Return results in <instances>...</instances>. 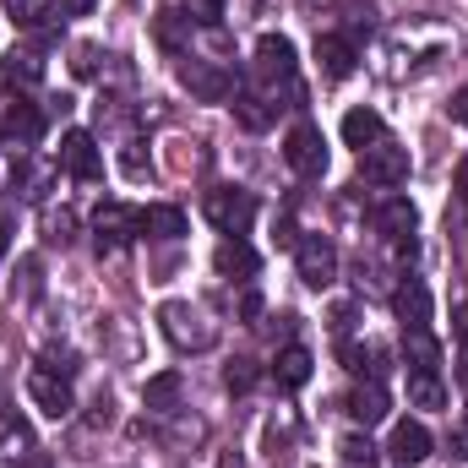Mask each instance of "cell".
<instances>
[{
    "mask_svg": "<svg viewBox=\"0 0 468 468\" xmlns=\"http://www.w3.org/2000/svg\"><path fill=\"white\" fill-rule=\"evenodd\" d=\"M158 322H164V338L175 349H213V338H218V327L207 322V311L191 305V300H169L158 311Z\"/></svg>",
    "mask_w": 468,
    "mask_h": 468,
    "instance_id": "6da1fadb",
    "label": "cell"
},
{
    "mask_svg": "<svg viewBox=\"0 0 468 468\" xmlns=\"http://www.w3.org/2000/svg\"><path fill=\"white\" fill-rule=\"evenodd\" d=\"M207 224H213L218 234H245L250 224H256V197L239 191V186L207 191Z\"/></svg>",
    "mask_w": 468,
    "mask_h": 468,
    "instance_id": "7a4b0ae2",
    "label": "cell"
},
{
    "mask_svg": "<svg viewBox=\"0 0 468 468\" xmlns=\"http://www.w3.org/2000/svg\"><path fill=\"white\" fill-rule=\"evenodd\" d=\"M283 164H289L294 175H305V180H322V175H327V136H322L316 125H294V131L283 136Z\"/></svg>",
    "mask_w": 468,
    "mask_h": 468,
    "instance_id": "3957f363",
    "label": "cell"
},
{
    "mask_svg": "<svg viewBox=\"0 0 468 468\" xmlns=\"http://www.w3.org/2000/svg\"><path fill=\"white\" fill-rule=\"evenodd\" d=\"M27 398H33V409L49 414V420H66V414L77 409L71 381H66L60 370H49V365H33V370H27Z\"/></svg>",
    "mask_w": 468,
    "mask_h": 468,
    "instance_id": "277c9868",
    "label": "cell"
},
{
    "mask_svg": "<svg viewBox=\"0 0 468 468\" xmlns=\"http://www.w3.org/2000/svg\"><path fill=\"white\" fill-rule=\"evenodd\" d=\"M180 88L191 93V99H202V104H229L234 99V77L224 66H213V60H180Z\"/></svg>",
    "mask_w": 468,
    "mask_h": 468,
    "instance_id": "5b68a950",
    "label": "cell"
},
{
    "mask_svg": "<svg viewBox=\"0 0 468 468\" xmlns=\"http://www.w3.org/2000/svg\"><path fill=\"white\" fill-rule=\"evenodd\" d=\"M93 234H99V250H120V245L142 239V213L125 207V202H104L93 213Z\"/></svg>",
    "mask_w": 468,
    "mask_h": 468,
    "instance_id": "8992f818",
    "label": "cell"
},
{
    "mask_svg": "<svg viewBox=\"0 0 468 468\" xmlns=\"http://www.w3.org/2000/svg\"><path fill=\"white\" fill-rule=\"evenodd\" d=\"M359 175H365L370 186H403V180H409V147H398V142L365 147V153H359Z\"/></svg>",
    "mask_w": 468,
    "mask_h": 468,
    "instance_id": "52a82bcc",
    "label": "cell"
},
{
    "mask_svg": "<svg viewBox=\"0 0 468 468\" xmlns=\"http://www.w3.org/2000/svg\"><path fill=\"white\" fill-rule=\"evenodd\" d=\"M294 261H300V278H305L311 289H327V283L338 278V250H333L327 234H305V239L294 245Z\"/></svg>",
    "mask_w": 468,
    "mask_h": 468,
    "instance_id": "ba28073f",
    "label": "cell"
},
{
    "mask_svg": "<svg viewBox=\"0 0 468 468\" xmlns=\"http://www.w3.org/2000/svg\"><path fill=\"white\" fill-rule=\"evenodd\" d=\"M60 169L77 175V180H99V175H104L99 142H93L88 131H66V136H60Z\"/></svg>",
    "mask_w": 468,
    "mask_h": 468,
    "instance_id": "9c48e42d",
    "label": "cell"
},
{
    "mask_svg": "<svg viewBox=\"0 0 468 468\" xmlns=\"http://www.w3.org/2000/svg\"><path fill=\"white\" fill-rule=\"evenodd\" d=\"M370 224H376V234H387L392 245H414L420 213H414V202H409V197H387V202H376Z\"/></svg>",
    "mask_w": 468,
    "mask_h": 468,
    "instance_id": "30bf717a",
    "label": "cell"
},
{
    "mask_svg": "<svg viewBox=\"0 0 468 468\" xmlns=\"http://www.w3.org/2000/svg\"><path fill=\"white\" fill-rule=\"evenodd\" d=\"M256 71H261L267 82L294 88V44H289L283 33H261V38H256Z\"/></svg>",
    "mask_w": 468,
    "mask_h": 468,
    "instance_id": "8fae6325",
    "label": "cell"
},
{
    "mask_svg": "<svg viewBox=\"0 0 468 468\" xmlns=\"http://www.w3.org/2000/svg\"><path fill=\"white\" fill-rule=\"evenodd\" d=\"M392 463H403V468H414V463H425L431 458V431L420 425V420H398L392 425Z\"/></svg>",
    "mask_w": 468,
    "mask_h": 468,
    "instance_id": "7c38bea8",
    "label": "cell"
},
{
    "mask_svg": "<svg viewBox=\"0 0 468 468\" xmlns=\"http://www.w3.org/2000/svg\"><path fill=\"white\" fill-rule=\"evenodd\" d=\"M316 66H322V77H327V82H344V77H354L359 55H354L349 38H338V33H322V38H316Z\"/></svg>",
    "mask_w": 468,
    "mask_h": 468,
    "instance_id": "4fadbf2b",
    "label": "cell"
},
{
    "mask_svg": "<svg viewBox=\"0 0 468 468\" xmlns=\"http://www.w3.org/2000/svg\"><path fill=\"white\" fill-rule=\"evenodd\" d=\"M38 77H44V60H38V49H11L5 60H0V93H22V88H38Z\"/></svg>",
    "mask_w": 468,
    "mask_h": 468,
    "instance_id": "5bb4252c",
    "label": "cell"
},
{
    "mask_svg": "<svg viewBox=\"0 0 468 468\" xmlns=\"http://www.w3.org/2000/svg\"><path fill=\"white\" fill-rule=\"evenodd\" d=\"M403 359L414 365V376H436L441 370V344L431 338V327H403Z\"/></svg>",
    "mask_w": 468,
    "mask_h": 468,
    "instance_id": "9a60e30c",
    "label": "cell"
},
{
    "mask_svg": "<svg viewBox=\"0 0 468 468\" xmlns=\"http://www.w3.org/2000/svg\"><path fill=\"white\" fill-rule=\"evenodd\" d=\"M349 420H354V425H365V431L387 420V387H381L376 376H370L365 387H354V392H349Z\"/></svg>",
    "mask_w": 468,
    "mask_h": 468,
    "instance_id": "2e32d148",
    "label": "cell"
},
{
    "mask_svg": "<svg viewBox=\"0 0 468 468\" xmlns=\"http://www.w3.org/2000/svg\"><path fill=\"white\" fill-rule=\"evenodd\" d=\"M392 311H398L403 327H431V289H425L420 278H409V283L392 294Z\"/></svg>",
    "mask_w": 468,
    "mask_h": 468,
    "instance_id": "e0dca14e",
    "label": "cell"
},
{
    "mask_svg": "<svg viewBox=\"0 0 468 468\" xmlns=\"http://www.w3.org/2000/svg\"><path fill=\"white\" fill-rule=\"evenodd\" d=\"M278 110H283V104H272V99L256 93V88H239V93H234V120H239L245 131H267Z\"/></svg>",
    "mask_w": 468,
    "mask_h": 468,
    "instance_id": "ac0fdd59",
    "label": "cell"
},
{
    "mask_svg": "<svg viewBox=\"0 0 468 468\" xmlns=\"http://www.w3.org/2000/svg\"><path fill=\"white\" fill-rule=\"evenodd\" d=\"M311 365H316V359H311L305 344H289V349L278 354V365H272V381H278L283 392H294V387H305V381H311Z\"/></svg>",
    "mask_w": 468,
    "mask_h": 468,
    "instance_id": "d6986e66",
    "label": "cell"
},
{
    "mask_svg": "<svg viewBox=\"0 0 468 468\" xmlns=\"http://www.w3.org/2000/svg\"><path fill=\"white\" fill-rule=\"evenodd\" d=\"M344 142L359 147V153L376 147V142H387V120L376 115V110H349V115H344Z\"/></svg>",
    "mask_w": 468,
    "mask_h": 468,
    "instance_id": "ffe728a7",
    "label": "cell"
},
{
    "mask_svg": "<svg viewBox=\"0 0 468 468\" xmlns=\"http://www.w3.org/2000/svg\"><path fill=\"white\" fill-rule=\"evenodd\" d=\"M142 234L147 239H180L186 234V213L169 207V202H153V207H142Z\"/></svg>",
    "mask_w": 468,
    "mask_h": 468,
    "instance_id": "44dd1931",
    "label": "cell"
},
{
    "mask_svg": "<svg viewBox=\"0 0 468 468\" xmlns=\"http://www.w3.org/2000/svg\"><path fill=\"white\" fill-rule=\"evenodd\" d=\"M218 272H224V278H250V272H256V250H250L239 234H224V245H218Z\"/></svg>",
    "mask_w": 468,
    "mask_h": 468,
    "instance_id": "7402d4cb",
    "label": "cell"
},
{
    "mask_svg": "<svg viewBox=\"0 0 468 468\" xmlns=\"http://www.w3.org/2000/svg\"><path fill=\"white\" fill-rule=\"evenodd\" d=\"M409 403H414V409H447L441 376H414V370H409Z\"/></svg>",
    "mask_w": 468,
    "mask_h": 468,
    "instance_id": "603a6c76",
    "label": "cell"
},
{
    "mask_svg": "<svg viewBox=\"0 0 468 468\" xmlns=\"http://www.w3.org/2000/svg\"><path fill=\"white\" fill-rule=\"evenodd\" d=\"M5 16L16 27H44L55 16V0H5Z\"/></svg>",
    "mask_w": 468,
    "mask_h": 468,
    "instance_id": "cb8c5ba5",
    "label": "cell"
},
{
    "mask_svg": "<svg viewBox=\"0 0 468 468\" xmlns=\"http://www.w3.org/2000/svg\"><path fill=\"white\" fill-rule=\"evenodd\" d=\"M44 239H49V245H71V239H77V213H71V207H49V213H44Z\"/></svg>",
    "mask_w": 468,
    "mask_h": 468,
    "instance_id": "d4e9b609",
    "label": "cell"
},
{
    "mask_svg": "<svg viewBox=\"0 0 468 468\" xmlns=\"http://www.w3.org/2000/svg\"><path fill=\"white\" fill-rule=\"evenodd\" d=\"M33 447V431L16 420V414H0V452H11V458H22Z\"/></svg>",
    "mask_w": 468,
    "mask_h": 468,
    "instance_id": "484cf974",
    "label": "cell"
},
{
    "mask_svg": "<svg viewBox=\"0 0 468 468\" xmlns=\"http://www.w3.org/2000/svg\"><path fill=\"white\" fill-rule=\"evenodd\" d=\"M175 403H180V376H175V370L153 376V381H147V409H175Z\"/></svg>",
    "mask_w": 468,
    "mask_h": 468,
    "instance_id": "4316f807",
    "label": "cell"
},
{
    "mask_svg": "<svg viewBox=\"0 0 468 468\" xmlns=\"http://www.w3.org/2000/svg\"><path fill=\"white\" fill-rule=\"evenodd\" d=\"M158 44H164L169 55L186 49V16H180V11H158Z\"/></svg>",
    "mask_w": 468,
    "mask_h": 468,
    "instance_id": "83f0119b",
    "label": "cell"
},
{
    "mask_svg": "<svg viewBox=\"0 0 468 468\" xmlns=\"http://www.w3.org/2000/svg\"><path fill=\"white\" fill-rule=\"evenodd\" d=\"M224 387L229 392H250L256 387V359H234L229 370H224Z\"/></svg>",
    "mask_w": 468,
    "mask_h": 468,
    "instance_id": "f1b7e54d",
    "label": "cell"
},
{
    "mask_svg": "<svg viewBox=\"0 0 468 468\" xmlns=\"http://www.w3.org/2000/svg\"><path fill=\"white\" fill-rule=\"evenodd\" d=\"M38 131H44V115H33V110H11V136H22V142H38Z\"/></svg>",
    "mask_w": 468,
    "mask_h": 468,
    "instance_id": "f546056e",
    "label": "cell"
},
{
    "mask_svg": "<svg viewBox=\"0 0 468 468\" xmlns=\"http://www.w3.org/2000/svg\"><path fill=\"white\" fill-rule=\"evenodd\" d=\"M218 16H224V0H186V22L218 27Z\"/></svg>",
    "mask_w": 468,
    "mask_h": 468,
    "instance_id": "4dcf8cb0",
    "label": "cell"
},
{
    "mask_svg": "<svg viewBox=\"0 0 468 468\" xmlns=\"http://www.w3.org/2000/svg\"><path fill=\"white\" fill-rule=\"evenodd\" d=\"M344 458H349V463H370V441H365V436H349V441H344Z\"/></svg>",
    "mask_w": 468,
    "mask_h": 468,
    "instance_id": "1f68e13d",
    "label": "cell"
},
{
    "mask_svg": "<svg viewBox=\"0 0 468 468\" xmlns=\"http://www.w3.org/2000/svg\"><path fill=\"white\" fill-rule=\"evenodd\" d=\"M447 234H458V250H463V256H468V207H463V213H458V218L447 213Z\"/></svg>",
    "mask_w": 468,
    "mask_h": 468,
    "instance_id": "d6a6232c",
    "label": "cell"
},
{
    "mask_svg": "<svg viewBox=\"0 0 468 468\" xmlns=\"http://www.w3.org/2000/svg\"><path fill=\"white\" fill-rule=\"evenodd\" d=\"M447 115H452V120H458V125L468 131V88H458V93H452V104H447Z\"/></svg>",
    "mask_w": 468,
    "mask_h": 468,
    "instance_id": "836d02e7",
    "label": "cell"
},
{
    "mask_svg": "<svg viewBox=\"0 0 468 468\" xmlns=\"http://www.w3.org/2000/svg\"><path fill=\"white\" fill-rule=\"evenodd\" d=\"M77 71H82V77H93V71H99V49H93V44H82V49H77Z\"/></svg>",
    "mask_w": 468,
    "mask_h": 468,
    "instance_id": "e575fe53",
    "label": "cell"
},
{
    "mask_svg": "<svg viewBox=\"0 0 468 468\" xmlns=\"http://www.w3.org/2000/svg\"><path fill=\"white\" fill-rule=\"evenodd\" d=\"M452 338L468 349V305H458V311H452Z\"/></svg>",
    "mask_w": 468,
    "mask_h": 468,
    "instance_id": "d590c367",
    "label": "cell"
},
{
    "mask_svg": "<svg viewBox=\"0 0 468 468\" xmlns=\"http://www.w3.org/2000/svg\"><path fill=\"white\" fill-rule=\"evenodd\" d=\"M93 5H99V0H60V11H66V16H88Z\"/></svg>",
    "mask_w": 468,
    "mask_h": 468,
    "instance_id": "8d00e7d4",
    "label": "cell"
},
{
    "mask_svg": "<svg viewBox=\"0 0 468 468\" xmlns=\"http://www.w3.org/2000/svg\"><path fill=\"white\" fill-rule=\"evenodd\" d=\"M452 458L468 463V431H452Z\"/></svg>",
    "mask_w": 468,
    "mask_h": 468,
    "instance_id": "74e56055",
    "label": "cell"
},
{
    "mask_svg": "<svg viewBox=\"0 0 468 468\" xmlns=\"http://www.w3.org/2000/svg\"><path fill=\"white\" fill-rule=\"evenodd\" d=\"M239 316H245V322H250V316H261V300H256V294H245V300H239Z\"/></svg>",
    "mask_w": 468,
    "mask_h": 468,
    "instance_id": "f35d334b",
    "label": "cell"
},
{
    "mask_svg": "<svg viewBox=\"0 0 468 468\" xmlns=\"http://www.w3.org/2000/svg\"><path fill=\"white\" fill-rule=\"evenodd\" d=\"M458 191H463V207H468V158L458 164Z\"/></svg>",
    "mask_w": 468,
    "mask_h": 468,
    "instance_id": "ab89813d",
    "label": "cell"
},
{
    "mask_svg": "<svg viewBox=\"0 0 468 468\" xmlns=\"http://www.w3.org/2000/svg\"><path fill=\"white\" fill-rule=\"evenodd\" d=\"M458 387L468 392V349H463V359H458Z\"/></svg>",
    "mask_w": 468,
    "mask_h": 468,
    "instance_id": "60d3db41",
    "label": "cell"
},
{
    "mask_svg": "<svg viewBox=\"0 0 468 468\" xmlns=\"http://www.w3.org/2000/svg\"><path fill=\"white\" fill-rule=\"evenodd\" d=\"M0 250H5V229H0Z\"/></svg>",
    "mask_w": 468,
    "mask_h": 468,
    "instance_id": "b9f144b4",
    "label": "cell"
}]
</instances>
